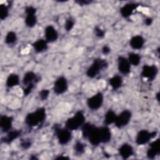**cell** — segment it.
Instances as JSON below:
<instances>
[{
    "label": "cell",
    "mask_w": 160,
    "mask_h": 160,
    "mask_svg": "<svg viewBox=\"0 0 160 160\" xmlns=\"http://www.w3.org/2000/svg\"><path fill=\"white\" fill-rule=\"evenodd\" d=\"M46 111L44 108H39L34 111L28 113L25 117V123L32 128L41 124L46 119Z\"/></svg>",
    "instance_id": "6da1fadb"
},
{
    "label": "cell",
    "mask_w": 160,
    "mask_h": 160,
    "mask_svg": "<svg viewBox=\"0 0 160 160\" xmlns=\"http://www.w3.org/2000/svg\"><path fill=\"white\" fill-rule=\"evenodd\" d=\"M86 118L82 111H78L65 122V127L71 131L77 130L85 123Z\"/></svg>",
    "instance_id": "7a4b0ae2"
},
{
    "label": "cell",
    "mask_w": 160,
    "mask_h": 160,
    "mask_svg": "<svg viewBox=\"0 0 160 160\" xmlns=\"http://www.w3.org/2000/svg\"><path fill=\"white\" fill-rule=\"evenodd\" d=\"M108 66V63L106 59L96 58L87 69L86 76L89 78H94L101 72V71L106 69Z\"/></svg>",
    "instance_id": "3957f363"
},
{
    "label": "cell",
    "mask_w": 160,
    "mask_h": 160,
    "mask_svg": "<svg viewBox=\"0 0 160 160\" xmlns=\"http://www.w3.org/2000/svg\"><path fill=\"white\" fill-rule=\"evenodd\" d=\"M53 131L58 142L61 145H66L72 139L71 131L66 127L64 128L60 127L59 125L54 124L53 126Z\"/></svg>",
    "instance_id": "277c9868"
},
{
    "label": "cell",
    "mask_w": 160,
    "mask_h": 160,
    "mask_svg": "<svg viewBox=\"0 0 160 160\" xmlns=\"http://www.w3.org/2000/svg\"><path fill=\"white\" fill-rule=\"evenodd\" d=\"M157 134L156 131L149 132L146 129H142L139 131L135 139L136 143L138 145H144L148 143L151 139L155 138Z\"/></svg>",
    "instance_id": "5b68a950"
},
{
    "label": "cell",
    "mask_w": 160,
    "mask_h": 160,
    "mask_svg": "<svg viewBox=\"0 0 160 160\" xmlns=\"http://www.w3.org/2000/svg\"><path fill=\"white\" fill-rule=\"evenodd\" d=\"M132 118V113L129 110L124 109L119 114L116 116L114 122L115 126L118 128H122L126 126L130 122Z\"/></svg>",
    "instance_id": "8992f818"
},
{
    "label": "cell",
    "mask_w": 160,
    "mask_h": 160,
    "mask_svg": "<svg viewBox=\"0 0 160 160\" xmlns=\"http://www.w3.org/2000/svg\"><path fill=\"white\" fill-rule=\"evenodd\" d=\"M25 24L29 28H33L37 23L36 8L32 6H28L25 8Z\"/></svg>",
    "instance_id": "52a82bcc"
},
{
    "label": "cell",
    "mask_w": 160,
    "mask_h": 160,
    "mask_svg": "<svg viewBox=\"0 0 160 160\" xmlns=\"http://www.w3.org/2000/svg\"><path fill=\"white\" fill-rule=\"evenodd\" d=\"M104 96L102 92H98L87 99V106L92 110H98L102 105Z\"/></svg>",
    "instance_id": "ba28073f"
},
{
    "label": "cell",
    "mask_w": 160,
    "mask_h": 160,
    "mask_svg": "<svg viewBox=\"0 0 160 160\" xmlns=\"http://www.w3.org/2000/svg\"><path fill=\"white\" fill-rule=\"evenodd\" d=\"M158 73V68L156 65L145 64L142 68L141 75L149 81H153Z\"/></svg>",
    "instance_id": "9c48e42d"
},
{
    "label": "cell",
    "mask_w": 160,
    "mask_h": 160,
    "mask_svg": "<svg viewBox=\"0 0 160 160\" xmlns=\"http://www.w3.org/2000/svg\"><path fill=\"white\" fill-rule=\"evenodd\" d=\"M68 89V80L64 76H59L56 79L53 84V91L55 94L57 95L62 94L67 91Z\"/></svg>",
    "instance_id": "30bf717a"
},
{
    "label": "cell",
    "mask_w": 160,
    "mask_h": 160,
    "mask_svg": "<svg viewBox=\"0 0 160 160\" xmlns=\"http://www.w3.org/2000/svg\"><path fill=\"white\" fill-rule=\"evenodd\" d=\"M160 153V139L158 138L149 144L146 152V156L149 159H153Z\"/></svg>",
    "instance_id": "8fae6325"
},
{
    "label": "cell",
    "mask_w": 160,
    "mask_h": 160,
    "mask_svg": "<svg viewBox=\"0 0 160 160\" xmlns=\"http://www.w3.org/2000/svg\"><path fill=\"white\" fill-rule=\"evenodd\" d=\"M118 68L119 71L124 74H128L131 71V65L128 58L122 56H119L118 58Z\"/></svg>",
    "instance_id": "7c38bea8"
},
{
    "label": "cell",
    "mask_w": 160,
    "mask_h": 160,
    "mask_svg": "<svg viewBox=\"0 0 160 160\" xmlns=\"http://www.w3.org/2000/svg\"><path fill=\"white\" fill-rule=\"evenodd\" d=\"M13 118L8 115H2L0 117V128L2 132L7 133L12 129Z\"/></svg>",
    "instance_id": "4fadbf2b"
},
{
    "label": "cell",
    "mask_w": 160,
    "mask_h": 160,
    "mask_svg": "<svg viewBox=\"0 0 160 160\" xmlns=\"http://www.w3.org/2000/svg\"><path fill=\"white\" fill-rule=\"evenodd\" d=\"M44 37L48 42H54L58 38V33L56 28L52 25L47 26L44 29Z\"/></svg>",
    "instance_id": "5bb4252c"
},
{
    "label": "cell",
    "mask_w": 160,
    "mask_h": 160,
    "mask_svg": "<svg viewBox=\"0 0 160 160\" xmlns=\"http://www.w3.org/2000/svg\"><path fill=\"white\" fill-rule=\"evenodd\" d=\"M139 6V4L136 2H129L122 6L120 9V13L124 18H128L132 15L133 12Z\"/></svg>",
    "instance_id": "9a60e30c"
},
{
    "label": "cell",
    "mask_w": 160,
    "mask_h": 160,
    "mask_svg": "<svg viewBox=\"0 0 160 160\" xmlns=\"http://www.w3.org/2000/svg\"><path fill=\"white\" fill-rule=\"evenodd\" d=\"M40 81V78L33 71L26 72L22 78V84L24 86L29 84H36Z\"/></svg>",
    "instance_id": "2e32d148"
},
{
    "label": "cell",
    "mask_w": 160,
    "mask_h": 160,
    "mask_svg": "<svg viewBox=\"0 0 160 160\" xmlns=\"http://www.w3.org/2000/svg\"><path fill=\"white\" fill-rule=\"evenodd\" d=\"M119 156L124 159H128L133 155L134 149L132 146L128 143L122 144L118 149Z\"/></svg>",
    "instance_id": "e0dca14e"
},
{
    "label": "cell",
    "mask_w": 160,
    "mask_h": 160,
    "mask_svg": "<svg viewBox=\"0 0 160 160\" xmlns=\"http://www.w3.org/2000/svg\"><path fill=\"white\" fill-rule=\"evenodd\" d=\"M21 130L15 129L11 130L7 132V134L5 137H3L1 139V141L6 144H10L13 142L15 139H18L21 134Z\"/></svg>",
    "instance_id": "ac0fdd59"
},
{
    "label": "cell",
    "mask_w": 160,
    "mask_h": 160,
    "mask_svg": "<svg viewBox=\"0 0 160 160\" xmlns=\"http://www.w3.org/2000/svg\"><path fill=\"white\" fill-rule=\"evenodd\" d=\"M99 137L101 143H107L111 141V131L108 126L99 127Z\"/></svg>",
    "instance_id": "d6986e66"
},
{
    "label": "cell",
    "mask_w": 160,
    "mask_h": 160,
    "mask_svg": "<svg viewBox=\"0 0 160 160\" xmlns=\"http://www.w3.org/2000/svg\"><path fill=\"white\" fill-rule=\"evenodd\" d=\"M144 39L141 35H136L132 36L130 41V46L134 49H141L144 44Z\"/></svg>",
    "instance_id": "ffe728a7"
},
{
    "label": "cell",
    "mask_w": 160,
    "mask_h": 160,
    "mask_svg": "<svg viewBox=\"0 0 160 160\" xmlns=\"http://www.w3.org/2000/svg\"><path fill=\"white\" fill-rule=\"evenodd\" d=\"M48 42L46 39H39L34 41L32 46L33 47V49L34 51L36 53H41L45 51H46L48 48Z\"/></svg>",
    "instance_id": "44dd1931"
},
{
    "label": "cell",
    "mask_w": 160,
    "mask_h": 160,
    "mask_svg": "<svg viewBox=\"0 0 160 160\" xmlns=\"http://www.w3.org/2000/svg\"><path fill=\"white\" fill-rule=\"evenodd\" d=\"M122 78L119 75H114L109 79V83L110 86L113 90H118L122 84Z\"/></svg>",
    "instance_id": "7402d4cb"
},
{
    "label": "cell",
    "mask_w": 160,
    "mask_h": 160,
    "mask_svg": "<svg viewBox=\"0 0 160 160\" xmlns=\"http://www.w3.org/2000/svg\"><path fill=\"white\" fill-rule=\"evenodd\" d=\"M19 84V77L17 74L12 73L9 74L6 81V86L8 88H12Z\"/></svg>",
    "instance_id": "603a6c76"
},
{
    "label": "cell",
    "mask_w": 160,
    "mask_h": 160,
    "mask_svg": "<svg viewBox=\"0 0 160 160\" xmlns=\"http://www.w3.org/2000/svg\"><path fill=\"white\" fill-rule=\"evenodd\" d=\"M116 116L117 115L116 112L113 110L109 109L104 114V124L106 126H108L109 124L114 123L115 121Z\"/></svg>",
    "instance_id": "cb8c5ba5"
},
{
    "label": "cell",
    "mask_w": 160,
    "mask_h": 160,
    "mask_svg": "<svg viewBox=\"0 0 160 160\" xmlns=\"http://www.w3.org/2000/svg\"><path fill=\"white\" fill-rule=\"evenodd\" d=\"M74 153L77 156H82L86 151V144L80 141H76L73 147Z\"/></svg>",
    "instance_id": "d4e9b609"
},
{
    "label": "cell",
    "mask_w": 160,
    "mask_h": 160,
    "mask_svg": "<svg viewBox=\"0 0 160 160\" xmlns=\"http://www.w3.org/2000/svg\"><path fill=\"white\" fill-rule=\"evenodd\" d=\"M128 59L131 65L138 66L141 62V56L139 54L132 52L128 54Z\"/></svg>",
    "instance_id": "484cf974"
},
{
    "label": "cell",
    "mask_w": 160,
    "mask_h": 160,
    "mask_svg": "<svg viewBox=\"0 0 160 160\" xmlns=\"http://www.w3.org/2000/svg\"><path fill=\"white\" fill-rule=\"evenodd\" d=\"M17 41V34L14 31H9L4 38V42L8 45L14 44Z\"/></svg>",
    "instance_id": "4316f807"
},
{
    "label": "cell",
    "mask_w": 160,
    "mask_h": 160,
    "mask_svg": "<svg viewBox=\"0 0 160 160\" xmlns=\"http://www.w3.org/2000/svg\"><path fill=\"white\" fill-rule=\"evenodd\" d=\"M9 16V6L1 4L0 5V19L3 21Z\"/></svg>",
    "instance_id": "83f0119b"
},
{
    "label": "cell",
    "mask_w": 160,
    "mask_h": 160,
    "mask_svg": "<svg viewBox=\"0 0 160 160\" xmlns=\"http://www.w3.org/2000/svg\"><path fill=\"white\" fill-rule=\"evenodd\" d=\"M74 24H75L74 19L71 17H69L68 19H66V20L65 21L64 29L67 32L71 31L72 29V28H74Z\"/></svg>",
    "instance_id": "f1b7e54d"
},
{
    "label": "cell",
    "mask_w": 160,
    "mask_h": 160,
    "mask_svg": "<svg viewBox=\"0 0 160 160\" xmlns=\"http://www.w3.org/2000/svg\"><path fill=\"white\" fill-rule=\"evenodd\" d=\"M21 148L23 149H28L32 145V141L29 138H25L22 139L20 141L19 144Z\"/></svg>",
    "instance_id": "f546056e"
},
{
    "label": "cell",
    "mask_w": 160,
    "mask_h": 160,
    "mask_svg": "<svg viewBox=\"0 0 160 160\" xmlns=\"http://www.w3.org/2000/svg\"><path fill=\"white\" fill-rule=\"evenodd\" d=\"M94 32L95 36L98 38L101 39V38H103L105 36V34H106L105 31L98 26H96L94 27Z\"/></svg>",
    "instance_id": "4dcf8cb0"
},
{
    "label": "cell",
    "mask_w": 160,
    "mask_h": 160,
    "mask_svg": "<svg viewBox=\"0 0 160 160\" xmlns=\"http://www.w3.org/2000/svg\"><path fill=\"white\" fill-rule=\"evenodd\" d=\"M50 91L47 89H42L39 92V97L42 101L46 100L49 96Z\"/></svg>",
    "instance_id": "1f68e13d"
},
{
    "label": "cell",
    "mask_w": 160,
    "mask_h": 160,
    "mask_svg": "<svg viewBox=\"0 0 160 160\" xmlns=\"http://www.w3.org/2000/svg\"><path fill=\"white\" fill-rule=\"evenodd\" d=\"M35 87V84H29L28 86H24L23 88V94L25 96H28L32 91V89L34 88Z\"/></svg>",
    "instance_id": "d6a6232c"
},
{
    "label": "cell",
    "mask_w": 160,
    "mask_h": 160,
    "mask_svg": "<svg viewBox=\"0 0 160 160\" xmlns=\"http://www.w3.org/2000/svg\"><path fill=\"white\" fill-rule=\"evenodd\" d=\"M75 2L79 6H87V5L91 4L92 2V1L89 0H78V1H76Z\"/></svg>",
    "instance_id": "836d02e7"
},
{
    "label": "cell",
    "mask_w": 160,
    "mask_h": 160,
    "mask_svg": "<svg viewBox=\"0 0 160 160\" xmlns=\"http://www.w3.org/2000/svg\"><path fill=\"white\" fill-rule=\"evenodd\" d=\"M101 51H102V53L104 55H107L108 54H109V52H111V48L108 45H104L102 48V49H101Z\"/></svg>",
    "instance_id": "e575fe53"
},
{
    "label": "cell",
    "mask_w": 160,
    "mask_h": 160,
    "mask_svg": "<svg viewBox=\"0 0 160 160\" xmlns=\"http://www.w3.org/2000/svg\"><path fill=\"white\" fill-rule=\"evenodd\" d=\"M153 19L151 18H147L144 19V23L146 26H151L152 23Z\"/></svg>",
    "instance_id": "d590c367"
},
{
    "label": "cell",
    "mask_w": 160,
    "mask_h": 160,
    "mask_svg": "<svg viewBox=\"0 0 160 160\" xmlns=\"http://www.w3.org/2000/svg\"><path fill=\"white\" fill-rule=\"evenodd\" d=\"M56 159H68L69 158L68 157H66V156H59L58 157L56 158Z\"/></svg>",
    "instance_id": "8d00e7d4"
},
{
    "label": "cell",
    "mask_w": 160,
    "mask_h": 160,
    "mask_svg": "<svg viewBox=\"0 0 160 160\" xmlns=\"http://www.w3.org/2000/svg\"><path fill=\"white\" fill-rule=\"evenodd\" d=\"M156 99L158 101H159V92H157L156 94Z\"/></svg>",
    "instance_id": "74e56055"
}]
</instances>
